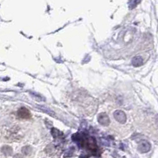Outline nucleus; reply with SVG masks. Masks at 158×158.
<instances>
[{
	"instance_id": "obj_1",
	"label": "nucleus",
	"mask_w": 158,
	"mask_h": 158,
	"mask_svg": "<svg viewBox=\"0 0 158 158\" xmlns=\"http://www.w3.org/2000/svg\"><path fill=\"white\" fill-rule=\"evenodd\" d=\"M18 115L21 117V118H28L30 116V113L28 110L25 108H22L21 109H20L18 111Z\"/></svg>"
}]
</instances>
